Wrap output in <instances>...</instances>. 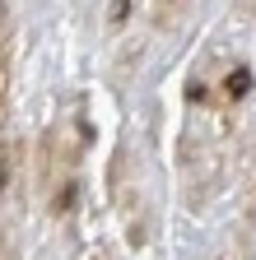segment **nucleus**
Here are the masks:
<instances>
[{
	"instance_id": "obj_2",
	"label": "nucleus",
	"mask_w": 256,
	"mask_h": 260,
	"mask_svg": "<svg viewBox=\"0 0 256 260\" xmlns=\"http://www.w3.org/2000/svg\"><path fill=\"white\" fill-rule=\"evenodd\" d=\"M247 79H251L247 70H233V79H229V93H247Z\"/></svg>"
},
{
	"instance_id": "obj_1",
	"label": "nucleus",
	"mask_w": 256,
	"mask_h": 260,
	"mask_svg": "<svg viewBox=\"0 0 256 260\" xmlns=\"http://www.w3.org/2000/svg\"><path fill=\"white\" fill-rule=\"evenodd\" d=\"M10 158H14V153L0 144V195H5V181H10Z\"/></svg>"
}]
</instances>
